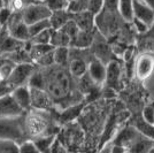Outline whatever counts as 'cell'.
Returning <instances> with one entry per match:
<instances>
[{"label": "cell", "mask_w": 154, "mask_h": 153, "mask_svg": "<svg viewBox=\"0 0 154 153\" xmlns=\"http://www.w3.org/2000/svg\"><path fill=\"white\" fill-rule=\"evenodd\" d=\"M0 153H20L19 144L12 139L0 138Z\"/></svg>", "instance_id": "25"}, {"label": "cell", "mask_w": 154, "mask_h": 153, "mask_svg": "<svg viewBox=\"0 0 154 153\" xmlns=\"http://www.w3.org/2000/svg\"><path fill=\"white\" fill-rule=\"evenodd\" d=\"M36 70V67L32 62H24V64H15L12 74L9 75L7 82L11 84V86L15 89L21 85H28L29 78Z\"/></svg>", "instance_id": "3"}, {"label": "cell", "mask_w": 154, "mask_h": 153, "mask_svg": "<svg viewBox=\"0 0 154 153\" xmlns=\"http://www.w3.org/2000/svg\"><path fill=\"white\" fill-rule=\"evenodd\" d=\"M132 6H134V0H119V13L123 21H125L127 23H131L134 19Z\"/></svg>", "instance_id": "21"}, {"label": "cell", "mask_w": 154, "mask_h": 153, "mask_svg": "<svg viewBox=\"0 0 154 153\" xmlns=\"http://www.w3.org/2000/svg\"><path fill=\"white\" fill-rule=\"evenodd\" d=\"M51 24H50V20H43V21H39L36 22L33 24L28 26V30H29V35H30V38H32L33 36L38 35L39 32L44 31L46 29H50Z\"/></svg>", "instance_id": "24"}, {"label": "cell", "mask_w": 154, "mask_h": 153, "mask_svg": "<svg viewBox=\"0 0 154 153\" xmlns=\"http://www.w3.org/2000/svg\"><path fill=\"white\" fill-rule=\"evenodd\" d=\"M50 45L53 46L54 48L55 47H69L70 46V38L61 29H59V30L52 29Z\"/></svg>", "instance_id": "19"}, {"label": "cell", "mask_w": 154, "mask_h": 153, "mask_svg": "<svg viewBox=\"0 0 154 153\" xmlns=\"http://www.w3.org/2000/svg\"><path fill=\"white\" fill-rule=\"evenodd\" d=\"M112 146H113V144H106L105 146L101 147V150H100V152L99 153H110V151H112Z\"/></svg>", "instance_id": "35"}, {"label": "cell", "mask_w": 154, "mask_h": 153, "mask_svg": "<svg viewBox=\"0 0 154 153\" xmlns=\"http://www.w3.org/2000/svg\"><path fill=\"white\" fill-rule=\"evenodd\" d=\"M20 153H40L32 140H26L19 145Z\"/></svg>", "instance_id": "28"}, {"label": "cell", "mask_w": 154, "mask_h": 153, "mask_svg": "<svg viewBox=\"0 0 154 153\" xmlns=\"http://www.w3.org/2000/svg\"><path fill=\"white\" fill-rule=\"evenodd\" d=\"M0 29H1V27H0Z\"/></svg>", "instance_id": "44"}, {"label": "cell", "mask_w": 154, "mask_h": 153, "mask_svg": "<svg viewBox=\"0 0 154 153\" xmlns=\"http://www.w3.org/2000/svg\"><path fill=\"white\" fill-rule=\"evenodd\" d=\"M21 2H22V5L24 7L29 6V5H32V4H36L37 1L36 0H20Z\"/></svg>", "instance_id": "36"}, {"label": "cell", "mask_w": 154, "mask_h": 153, "mask_svg": "<svg viewBox=\"0 0 154 153\" xmlns=\"http://www.w3.org/2000/svg\"><path fill=\"white\" fill-rule=\"evenodd\" d=\"M152 148L154 150V138L152 139Z\"/></svg>", "instance_id": "40"}, {"label": "cell", "mask_w": 154, "mask_h": 153, "mask_svg": "<svg viewBox=\"0 0 154 153\" xmlns=\"http://www.w3.org/2000/svg\"><path fill=\"white\" fill-rule=\"evenodd\" d=\"M86 73L94 84H97V85L103 84L105 78H106V64L96 58H92L88 64Z\"/></svg>", "instance_id": "10"}, {"label": "cell", "mask_w": 154, "mask_h": 153, "mask_svg": "<svg viewBox=\"0 0 154 153\" xmlns=\"http://www.w3.org/2000/svg\"><path fill=\"white\" fill-rule=\"evenodd\" d=\"M50 24L53 30H59L62 27L71 20V14L66 11H58V12H52L50 16Z\"/></svg>", "instance_id": "17"}, {"label": "cell", "mask_w": 154, "mask_h": 153, "mask_svg": "<svg viewBox=\"0 0 154 153\" xmlns=\"http://www.w3.org/2000/svg\"><path fill=\"white\" fill-rule=\"evenodd\" d=\"M96 15L92 13L91 11L82 12L78 14H72L71 20L75 22L77 28L82 31H90L96 29V22H94Z\"/></svg>", "instance_id": "13"}, {"label": "cell", "mask_w": 154, "mask_h": 153, "mask_svg": "<svg viewBox=\"0 0 154 153\" xmlns=\"http://www.w3.org/2000/svg\"><path fill=\"white\" fill-rule=\"evenodd\" d=\"M21 13H22L23 22L26 26H30L43 20H48L52 12L43 2H36V4L24 7Z\"/></svg>", "instance_id": "4"}, {"label": "cell", "mask_w": 154, "mask_h": 153, "mask_svg": "<svg viewBox=\"0 0 154 153\" xmlns=\"http://www.w3.org/2000/svg\"><path fill=\"white\" fill-rule=\"evenodd\" d=\"M23 113L24 112L16 104L11 93L0 97V119H15Z\"/></svg>", "instance_id": "7"}, {"label": "cell", "mask_w": 154, "mask_h": 153, "mask_svg": "<svg viewBox=\"0 0 154 153\" xmlns=\"http://www.w3.org/2000/svg\"><path fill=\"white\" fill-rule=\"evenodd\" d=\"M31 109H38V111H48L53 107V100L45 90L40 89H31Z\"/></svg>", "instance_id": "9"}, {"label": "cell", "mask_w": 154, "mask_h": 153, "mask_svg": "<svg viewBox=\"0 0 154 153\" xmlns=\"http://www.w3.org/2000/svg\"><path fill=\"white\" fill-rule=\"evenodd\" d=\"M125 153H130V152H128V151H125Z\"/></svg>", "instance_id": "43"}, {"label": "cell", "mask_w": 154, "mask_h": 153, "mask_svg": "<svg viewBox=\"0 0 154 153\" xmlns=\"http://www.w3.org/2000/svg\"><path fill=\"white\" fill-rule=\"evenodd\" d=\"M37 2H44V0H36Z\"/></svg>", "instance_id": "42"}, {"label": "cell", "mask_w": 154, "mask_h": 153, "mask_svg": "<svg viewBox=\"0 0 154 153\" xmlns=\"http://www.w3.org/2000/svg\"><path fill=\"white\" fill-rule=\"evenodd\" d=\"M13 91V88L7 81H0V97L9 95Z\"/></svg>", "instance_id": "33"}, {"label": "cell", "mask_w": 154, "mask_h": 153, "mask_svg": "<svg viewBox=\"0 0 154 153\" xmlns=\"http://www.w3.org/2000/svg\"><path fill=\"white\" fill-rule=\"evenodd\" d=\"M4 7H6L5 2H4V0H0V9H1V8H4Z\"/></svg>", "instance_id": "38"}, {"label": "cell", "mask_w": 154, "mask_h": 153, "mask_svg": "<svg viewBox=\"0 0 154 153\" xmlns=\"http://www.w3.org/2000/svg\"><path fill=\"white\" fill-rule=\"evenodd\" d=\"M100 11L110 12V13H119V0H103V7Z\"/></svg>", "instance_id": "29"}, {"label": "cell", "mask_w": 154, "mask_h": 153, "mask_svg": "<svg viewBox=\"0 0 154 153\" xmlns=\"http://www.w3.org/2000/svg\"><path fill=\"white\" fill-rule=\"evenodd\" d=\"M154 71V57L149 53H144L137 58L135 62V74L139 80H146Z\"/></svg>", "instance_id": "6"}, {"label": "cell", "mask_w": 154, "mask_h": 153, "mask_svg": "<svg viewBox=\"0 0 154 153\" xmlns=\"http://www.w3.org/2000/svg\"><path fill=\"white\" fill-rule=\"evenodd\" d=\"M96 29L94 30H90V31H79L77 32V35L71 39L70 46L72 48H82V50H86L90 48L94 37H96Z\"/></svg>", "instance_id": "14"}, {"label": "cell", "mask_w": 154, "mask_h": 153, "mask_svg": "<svg viewBox=\"0 0 154 153\" xmlns=\"http://www.w3.org/2000/svg\"><path fill=\"white\" fill-rule=\"evenodd\" d=\"M42 71L44 76V90L51 97L53 102H61L63 105L66 102V106L70 107L69 100H77L75 93L81 92L74 90V77L68 68L52 64Z\"/></svg>", "instance_id": "1"}, {"label": "cell", "mask_w": 154, "mask_h": 153, "mask_svg": "<svg viewBox=\"0 0 154 153\" xmlns=\"http://www.w3.org/2000/svg\"><path fill=\"white\" fill-rule=\"evenodd\" d=\"M141 117L146 122L154 124V105H147L141 111Z\"/></svg>", "instance_id": "30"}, {"label": "cell", "mask_w": 154, "mask_h": 153, "mask_svg": "<svg viewBox=\"0 0 154 153\" xmlns=\"http://www.w3.org/2000/svg\"><path fill=\"white\" fill-rule=\"evenodd\" d=\"M91 0H69L67 11L72 14H78L82 12L90 11Z\"/></svg>", "instance_id": "22"}, {"label": "cell", "mask_w": 154, "mask_h": 153, "mask_svg": "<svg viewBox=\"0 0 154 153\" xmlns=\"http://www.w3.org/2000/svg\"><path fill=\"white\" fill-rule=\"evenodd\" d=\"M132 17L135 20L144 22L149 28L154 26V9L148 7L147 5H145L144 2H141L140 0H134Z\"/></svg>", "instance_id": "8"}, {"label": "cell", "mask_w": 154, "mask_h": 153, "mask_svg": "<svg viewBox=\"0 0 154 153\" xmlns=\"http://www.w3.org/2000/svg\"><path fill=\"white\" fill-rule=\"evenodd\" d=\"M151 148H152V139L140 134L132 142V144L128 147L127 151L130 153H148Z\"/></svg>", "instance_id": "15"}, {"label": "cell", "mask_w": 154, "mask_h": 153, "mask_svg": "<svg viewBox=\"0 0 154 153\" xmlns=\"http://www.w3.org/2000/svg\"><path fill=\"white\" fill-rule=\"evenodd\" d=\"M141 2H144L145 5H147L148 7H151L152 9H154V0H140Z\"/></svg>", "instance_id": "37"}, {"label": "cell", "mask_w": 154, "mask_h": 153, "mask_svg": "<svg viewBox=\"0 0 154 153\" xmlns=\"http://www.w3.org/2000/svg\"><path fill=\"white\" fill-rule=\"evenodd\" d=\"M110 153H125V148H123L121 146H117V145H113Z\"/></svg>", "instance_id": "34"}, {"label": "cell", "mask_w": 154, "mask_h": 153, "mask_svg": "<svg viewBox=\"0 0 154 153\" xmlns=\"http://www.w3.org/2000/svg\"><path fill=\"white\" fill-rule=\"evenodd\" d=\"M61 30L70 38V42H71V39L74 38L75 36L77 35V32L79 31V29L77 28V26L75 24V22L72 21V20H70V21H68L66 24H64L62 28H61Z\"/></svg>", "instance_id": "27"}, {"label": "cell", "mask_w": 154, "mask_h": 153, "mask_svg": "<svg viewBox=\"0 0 154 153\" xmlns=\"http://www.w3.org/2000/svg\"><path fill=\"white\" fill-rule=\"evenodd\" d=\"M12 13H13V11L9 7H4L0 9V27L1 28H5L7 26Z\"/></svg>", "instance_id": "31"}, {"label": "cell", "mask_w": 154, "mask_h": 153, "mask_svg": "<svg viewBox=\"0 0 154 153\" xmlns=\"http://www.w3.org/2000/svg\"><path fill=\"white\" fill-rule=\"evenodd\" d=\"M51 35H52V28L46 29L44 31L39 32L38 35L33 36L32 38H30L29 43L32 45H50Z\"/></svg>", "instance_id": "23"}, {"label": "cell", "mask_w": 154, "mask_h": 153, "mask_svg": "<svg viewBox=\"0 0 154 153\" xmlns=\"http://www.w3.org/2000/svg\"><path fill=\"white\" fill-rule=\"evenodd\" d=\"M32 142L35 143V145L40 153H52L55 137L53 135H44V136H40L35 140H32Z\"/></svg>", "instance_id": "18"}, {"label": "cell", "mask_w": 154, "mask_h": 153, "mask_svg": "<svg viewBox=\"0 0 154 153\" xmlns=\"http://www.w3.org/2000/svg\"><path fill=\"white\" fill-rule=\"evenodd\" d=\"M69 0H44L45 5L51 12H58V11H66L68 7Z\"/></svg>", "instance_id": "26"}, {"label": "cell", "mask_w": 154, "mask_h": 153, "mask_svg": "<svg viewBox=\"0 0 154 153\" xmlns=\"http://www.w3.org/2000/svg\"><path fill=\"white\" fill-rule=\"evenodd\" d=\"M11 1H12V0H4V2H5V5H6V7L9 6V4H11Z\"/></svg>", "instance_id": "39"}, {"label": "cell", "mask_w": 154, "mask_h": 153, "mask_svg": "<svg viewBox=\"0 0 154 153\" xmlns=\"http://www.w3.org/2000/svg\"><path fill=\"white\" fill-rule=\"evenodd\" d=\"M11 96L16 101L23 112H28L31 109V92L28 85H21L13 89Z\"/></svg>", "instance_id": "11"}, {"label": "cell", "mask_w": 154, "mask_h": 153, "mask_svg": "<svg viewBox=\"0 0 154 153\" xmlns=\"http://www.w3.org/2000/svg\"><path fill=\"white\" fill-rule=\"evenodd\" d=\"M53 59H54V64L68 68L69 47H55L53 50Z\"/></svg>", "instance_id": "20"}, {"label": "cell", "mask_w": 154, "mask_h": 153, "mask_svg": "<svg viewBox=\"0 0 154 153\" xmlns=\"http://www.w3.org/2000/svg\"><path fill=\"white\" fill-rule=\"evenodd\" d=\"M131 126L135 128L139 134L143 135V136L148 137V138H151V139L154 138V124H151V123L146 122L141 117V115L136 116L135 119L132 120Z\"/></svg>", "instance_id": "16"}, {"label": "cell", "mask_w": 154, "mask_h": 153, "mask_svg": "<svg viewBox=\"0 0 154 153\" xmlns=\"http://www.w3.org/2000/svg\"><path fill=\"white\" fill-rule=\"evenodd\" d=\"M121 76H122V68L120 62L116 60H112L106 64V78L105 83L106 88L112 90H119L121 86Z\"/></svg>", "instance_id": "5"}, {"label": "cell", "mask_w": 154, "mask_h": 153, "mask_svg": "<svg viewBox=\"0 0 154 153\" xmlns=\"http://www.w3.org/2000/svg\"><path fill=\"white\" fill-rule=\"evenodd\" d=\"M45 112L46 111H38V109L28 111L24 122V129L29 136L33 138H38L40 136L46 135L50 120Z\"/></svg>", "instance_id": "2"}, {"label": "cell", "mask_w": 154, "mask_h": 153, "mask_svg": "<svg viewBox=\"0 0 154 153\" xmlns=\"http://www.w3.org/2000/svg\"><path fill=\"white\" fill-rule=\"evenodd\" d=\"M148 153H154V150H153V148H151V150L148 151Z\"/></svg>", "instance_id": "41"}, {"label": "cell", "mask_w": 154, "mask_h": 153, "mask_svg": "<svg viewBox=\"0 0 154 153\" xmlns=\"http://www.w3.org/2000/svg\"><path fill=\"white\" fill-rule=\"evenodd\" d=\"M139 135L140 134L130 124V126H127L125 128H123L122 130L116 135L115 138L112 142V144L123 147V148H125V151H127L128 147L132 144V142H134Z\"/></svg>", "instance_id": "12"}, {"label": "cell", "mask_w": 154, "mask_h": 153, "mask_svg": "<svg viewBox=\"0 0 154 153\" xmlns=\"http://www.w3.org/2000/svg\"><path fill=\"white\" fill-rule=\"evenodd\" d=\"M132 24H134V27H135V29L137 30V32H139V33H146V32L149 31V27L147 26V24H145L144 22H141V21H138V20H132V22H131Z\"/></svg>", "instance_id": "32"}]
</instances>
